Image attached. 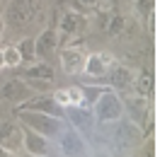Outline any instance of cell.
Instances as JSON below:
<instances>
[{
  "label": "cell",
  "instance_id": "10",
  "mask_svg": "<svg viewBox=\"0 0 160 157\" xmlns=\"http://www.w3.org/2000/svg\"><path fill=\"white\" fill-rule=\"evenodd\" d=\"M85 49L82 46H61L58 49V63H61V70L70 75V78H75V75H82V65H85Z\"/></svg>",
  "mask_w": 160,
  "mask_h": 157
},
{
  "label": "cell",
  "instance_id": "9",
  "mask_svg": "<svg viewBox=\"0 0 160 157\" xmlns=\"http://www.w3.org/2000/svg\"><path fill=\"white\" fill-rule=\"evenodd\" d=\"M88 27V17L78 10H68L63 12L61 22L56 24V31H58V39H61V46H68L73 36H80Z\"/></svg>",
  "mask_w": 160,
  "mask_h": 157
},
{
  "label": "cell",
  "instance_id": "17",
  "mask_svg": "<svg viewBox=\"0 0 160 157\" xmlns=\"http://www.w3.org/2000/svg\"><path fill=\"white\" fill-rule=\"evenodd\" d=\"M20 78L24 80H34V82H46V85H53V78H56V70L51 63H44V60H37L32 65H24V68L15 70Z\"/></svg>",
  "mask_w": 160,
  "mask_h": 157
},
{
  "label": "cell",
  "instance_id": "5",
  "mask_svg": "<svg viewBox=\"0 0 160 157\" xmlns=\"http://www.w3.org/2000/svg\"><path fill=\"white\" fill-rule=\"evenodd\" d=\"M124 102V116L133 121L136 126L148 136L150 131V116H153V109H150V97H141L136 92H124L121 94Z\"/></svg>",
  "mask_w": 160,
  "mask_h": 157
},
{
  "label": "cell",
  "instance_id": "8",
  "mask_svg": "<svg viewBox=\"0 0 160 157\" xmlns=\"http://www.w3.org/2000/svg\"><path fill=\"white\" fill-rule=\"evenodd\" d=\"M117 63V58L112 56L109 51H92L85 56V65H82V75L90 78L92 82H100L107 78L109 68Z\"/></svg>",
  "mask_w": 160,
  "mask_h": 157
},
{
  "label": "cell",
  "instance_id": "27",
  "mask_svg": "<svg viewBox=\"0 0 160 157\" xmlns=\"http://www.w3.org/2000/svg\"><path fill=\"white\" fill-rule=\"evenodd\" d=\"M17 157H37V155H29V152H24V150H20V152H15Z\"/></svg>",
  "mask_w": 160,
  "mask_h": 157
},
{
  "label": "cell",
  "instance_id": "12",
  "mask_svg": "<svg viewBox=\"0 0 160 157\" xmlns=\"http://www.w3.org/2000/svg\"><path fill=\"white\" fill-rule=\"evenodd\" d=\"M61 49V39L56 27H46V29L39 31V36L34 39V51H37V60H44V63H51L53 56L58 53Z\"/></svg>",
  "mask_w": 160,
  "mask_h": 157
},
{
  "label": "cell",
  "instance_id": "24",
  "mask_svg": "<svg viewBox=\"0 0 160 157\" xmlns=\"http://www.w3.org/2000/svg\"><path fill=\"white\" fill-rule=\"evenodd\" d=\"M90 157H114V155H112L109 150H104V147H97V150L90 152Z\"/></svg>",
  "mask_w": 160,
  "mask_h": 157
},
{
  "label": "cell",
  "instance_id": "19",
  "mask_svg": "<svg viewBox=\"0 0 160 157\" xmlns=\"http://www.w3.org/2000/svg\"><path fill=\"white\" fill-rule=\"evenodd\" d=\"M15 49L20 51V58H22V68L24 65H32V63H37V51H34V39L32 36H24L15 44Z\"/></svg>",
  "mask_w": 160,
  "mask_h": 157
},
{
  "label": "cell",
  "instance_id": "28",
  "mask_svg": "<svg viewBox=\"0 0 160 157\" xmlns=\"http://www.w3.org/2000/svg\"><path fill=\"white\" fill-rule=\"evenodd\" d=\"M5 34V20H2V15H0V36Z\"/></svg>",
  "mask_w": 160,
  "mask_h": 157
},
{
  "label": "cell",
  "instance_id": "29",
  "mask_svg": "<svg viewBox=\"0 0 160 157\" xmlns=\"http://www.w3.org/2000/svg\"><path fill=\"white\" fill-rule=\"evenodd\" d=\"M131 2H133V0H131Z\"/></svg>",
  "mask_w": 160,
  "mask_h": 157
},
{
  "label": "cell",
  "instance_id": "21",
  "mask_svg": "<svg viewBox=\"0 0 160 157\" xmlns=\"http://www.w3.org/2000/svg\"><path fill=\"white\" fill-rule=\"evenodd\" d=\"M136 15L141 17V22H146L150 27V20H153V10H155V0H133L131 2Z\"/></svg>",
  "mask_w": 160,
  "mask_h": 157
},
{
  "label": "cell",
  "instance_id": "1",
  "mask_svg": "<svg viewBox=\"0 0 160 157\" xmlns=\"http://www.w3.org/2000/svg\"><path fill=\"white\" fill-rule=\"evenodd\" d=\"M17 121H20L22 126L32 128V131H37L41 133L44 138H58V133L66 128V121L58 116H49V114H41V111H29V109H17Z\"/></svg>",
  "mask_w": 160,
  "mask_h": 157
},
{
  "label": "cell",
  "instance_id": "2",
  "mask_svg": "<svg viewBox=\"0 0 160 157\" xmlns=\"http://www.w3.org/2000/svg\"><path fill=\"white\" fill-rule=\"evenodd\" d=\"M104 128L112 133V140H114L117 150H126L129 152V150H136L138 145H143V140H146V133L126 116H121L114 123H104Z\"/></svg>",
  "mask_w": 160,
  "mask_h": 157
},
{
  "label": "cell",
  "instance_id": "14",
  "mask_svg": "<svg viewBox=\"0 0 160 157\" xmlns=\"http://www.w3.org/2000/svg\"><path fill=\"white\" fill-rule=\"evenodd\" d=\"M63 121L73 126L75 131H90L95 128V116H92V109L85 107V104H78V107H66L63 109Z\"/></svg>",
  "mask_w": 160,
  "mask_h": 157
},
{
  "label": "cell",
  "instance_id": "3",
  "mask_svg": "<svg viewBox=\"0 0 160 157\" xmlns=\"http://www.w3.org/2000/svg\"><path fill=\"white\" fill-rule=\"evenodd\" d=\"M34 94H39L37 89L32 87L24 78L15 75H5L0 78V104H10V107H22L27 99H32Z\"/></svg>",
  "mask_w": 160,
  "mask_h": 157
},
{
  "label": "cell",
  "instance_id": "4",
  "mask_svg": "<svg viewBox=\"0 0 160 157\" xmlns=\"http://www.w3.org/2000/svg\"><path fill=\"white\" fill-rule=\"evenodd\" d=\"M92 116H95V123H114V121H119L124 116V102H121V94L119 92H114V89H104L100 97L92 102Z\"/></svg>",
  "mask_w": 160,
  "mask_h": 157
},
{
  "label": "cell",
  "instance_id": "25",
  "mask_svg": "<svg viewBox=\"0 0 160 157\" xmlns=\"http://www.w3.org/2000/svg\"><path fill=\"white\" fill-rule=\"evenodd\" d=\"M0 157H17V155H15V152H8V150H2V147H0Z\"/></svg>",
  "mask_w": 160,
  "mask_h": 157
},
{
  "label": "cell",
  "instance_id": "30",
  "mask_svg": "<svg viewBox=\"0 0 160 157\" xmlns=\"http://www.w3.org/2000/svg\"><path fill=\"white\" fill-rule=\"evenodd\" d=\"M133 157H136V155H133Z\"/></svg>",
  "mask_w": 160,
  "mask_h": 157
},
{
  "label": "cell",
  "instance_id": "26",
  "mask_svg": "<svg viewBox=\"0 0 160 157\" xmlns=\"http://www.w3.org/2000/svg\"><path fill=\"white\" fill-rule=\"evenodd\" d=\"M5 70V56H2V49H0V73Z\"/></svg>",
  "mask_w": 160,
  "mask_h": 157
},
{
  "label": "cell",
  "instance_id": "20",
  "mask_svg": "<svg viewBox=\"0 0 160 157\" xmlns=\"http://www.w3.org/2000/svg\"><path fill=\"white\" fill-rule=\"evenodd\" d=\"M126 27H129V20H126V15H124L121 10H114V12L109 15V22H107V29H104V31H107L109 36H121Z\"/></svg>",
  "mask_w": 160,
  "mask_h": 157
},
{
  "label": "cell",
  "instance_id": "16",
  "mask_svg": "<svg viewBox=\"0 0 160 157\" xmlns=\"http://www.w3.org/2000/svg\"><path fill=\"white\" fill-rule=\"evenodd\" d=\"M17 109H29V111H41V114H49V116H58L63 118V109L56 104V99L51 92H41V94H34L32 99H27L22 107Z\"/></svg>",
  "mask_w": 160,
  "mask_h": 157
},
{
  "label": "cell",
  "instance_id": "7",
  "mask_svg": "<svg viewBox=\"0 0 160 157\" xmlns=\"http://www.w3.org/2000/svg\"><path fill=\"white\" fill-rule=\"evenodd\" d=\"M58 150L63 152V157H90V147H88L85 136L68 123L58 133Z\"/></svg>",
  "mask_w": 160,
  "mask_h": 157
},
{
  "label": "cell",
  "instance_id": "6",
  "mask_svg": "<svg viewBox=\"0 0 160 157\" xmlns=\"http://www.w3.org/2000/svg\"><path fill=\"white\" fill-rule=\"evenodd\" d=\"M37 15V0H8V7L2 12L5 29H27Z\"/></svg>",
  "mask_w": 160,
  "mask_h": 157
},
{
  "label": "cell",
  "instance_id": "11",
  "mask_svg": "<svg viewBox=\"0 0 160 157\" xmlns=\"http://www.w3.org/2000/svg\"><path fill=\"white\" fill-rule=\"evenodd\" d=\"M133 80H136V70L129 63H114L107 73V87L124 94V92L133 89Z\"/></svg>",
  "mask_w": 160,
  "mask_h": 157
},
{
  "label": "cell",
  "instance_id": "18",
  "mask_svg": "<svg viewBox=\"0 0 160 157\" xmlns=\"http://www.w3.org/2000/svg\"><path fill=\"white\" fill-rule=\"evenodd\" d=\"M131 92H136L141 97H150L153 94V73L148 68H143L136 73V80H133V89Z\"/></svg>",
  "mask_w": 160,
  "mask_h": 157
},
{
  "label": "cell",
  "instance_id": "23",
  "mask_svg": "<svg viewBox=\"0 0 160 157\" xmlns=\"http://www.w3.org/2000/svg\"><path fill=\"white\" fill-rule=\"evenodd\" d=\"M73 10L82 12V15H88V12H95V7H97V0H73Z\"/></svg>",
  "mask_w": 160,
  "mask_h": 157
},
{
  "label": "cell",
  "instance_id": "22",
  "mask_svg": "<svg viewBox=\"0 0 160 157\" xmlns=\"http://www.w3.org/2000/svg\"><path fill=\"white\" fill-rule=\"evenodd\" d=\"M2 56H5V68H8V70H17V68H22L20 51L15 49V44L5 46V49H2Z\"/></svg>",
  "mask_w": 160,
  "mask_h": 157
},
{
  "label": "cell",
  "instance_id": "15",
  "mask_svg": "<svg viewBox=\"0 0 160 157\" xmlns=\"http://www.w3.org/2000/svg\"><path fill=\"white\" fill-rule=\"evenodd\" d=\"M22 150L29 152V155H37V157H49L51 140L44 138L41 133H37V131H32V128L22 126Z\"/></svg>",
  "mask_w": 160,
  "mask_h": 157
},
{
  "label": "cell",
  "instance_id": "13",
  "mask_svg": "<svg viewBox=\"0 0 160 157\" xmlns=\"http://www.w3.org/2000/svg\"><path fill=\"white\" fill-rule=\"evenodd\" d=\"M0 147L8 150V152H20L22 150V123L17 118L0 121Z\"/></svg>",
  "mask_w": 160,
  "mask_h": 157
}]
</instances>
